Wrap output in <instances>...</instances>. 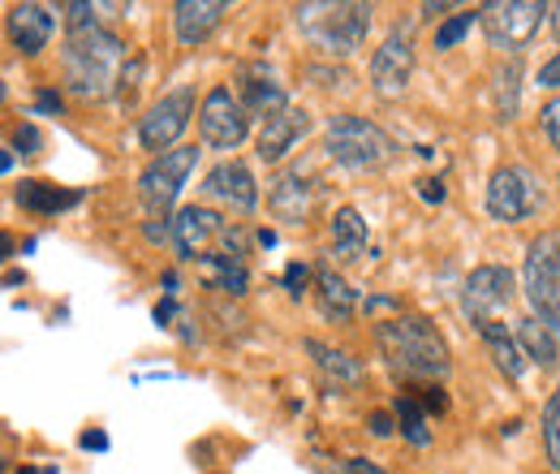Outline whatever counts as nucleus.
I'll use <instances>...</instances> for the list:
<instances>
[{
    "label": "nucleus",
    "instance_id": "f257e3e1",
    "mask_svg": "<svg viewBox=\"0 0 560 474\" xmlns=\"http://www.w3.org/2000/svg\"><path fill=\"white\" fill-rule=\"evenodd\" d=\"M66 91L78 100H108L117 95V82H121V69L130 61L126 44L117 31L108 26H95V31H82V35H66Z\"/></svg>",
    "mask_w": 560,
    "mask_h": 474
},
{
    "label": "nucleus",
    "instance_id": "f03ea898",
    "mask_svg": "<svg viewBox=\"0 0 560 474\" xmlns=\"http://www.w3.org/2000/svg\"><path fill=\"white\" fill-rule=\"evenodd\" d=\"M375 345H380L384 362L406 380H444L448 367H453L440 328L431 320H422V315L380 320L375 324Z\"/></svg>",
    "mask_w": 560,
    "mask_h": 474
},
{
    "label": "nucleus",
    "instance_id": "7ed1b4c3",
    "mask_svg": "<svg viewBox=\"0 0 560 474\" xmlns=\"http://www.w3.org/2000/svg\"><path fill=\"white\" fill-rule=\"evenodd\" d=\"M298 13V26L302 35L328 53V57H350L366 44V31H371V4L362 0H306L293 9Z\"/></svg>",
    "mask_w": 560,
    "mask_h": 474
},
{
    "label": "nucleus",
    "instance_id": "20e7f679",
    "mask_svg": "<svg viewBox=\"0 0 560 474\" xmlns=\"http://www.w3.org/2000/svg\"><path fill=\"white\" fill-rule=\"evenodd\" d=\"M328 155L350 169V173H366V169H384L393 160V138L380 126H371L366 117L353 113H337L328 122Z\"/></svg>",
    "mask_w": 560,
    "mask_h": 474
},
{
    "label": "nucleus",
    "instance_id": "39448f33",
    "mask_svg": "<svg viewBox=\"0 0 560 474\" xmlns=\"http://www.w3.org/2000/svg\"><path fill=\"white\" fill-rule=\"evenodd\" d=\"M522 285H526V298H530L535 315L560 337V233H539L526 246Z\"/></svg>",
    "mask_w": 560,
    "mask_h": 474
},
{
    "label": "nucleus",
    "instance_id": "423d86ee",
    "mask_svg": "<svg viewBox=\"0 0 560 474\" xmlns=\"http://www.w3.org/2000/svg\"><path fill=\"white\" fill-rule=\"evenodd\" d=\"M548 13H552V4H544V0H488L479 9V22L488 31L491 48L517 57L539 35V26L548 22Z\"/></svg>",
    "mask_w": 560,
    "mask_h": 474
},
{
    "label": "nucleus",
    "instance_id": "0eeeda50",
    "mask_svg": "<svg viewBox=\"0 0 560 474\" xmlns=\"http://www.w3.org/2000/svg\"><path fill=\"white\" fill-rule=\"evenodd\" d=\"M195 164H199V147H173L168 155H155V160L142 169L139 199L155 220H164V216L173 211V204L182 199V190H186Z\"/></svg>",
    "mask_w": 560,
    "mask_h": 474
},
{
    "label": "nucleus",
    "instance_id": "6e6552de",
    "mask_svg": "<svg viewBox=\"0 0 560 474\" xmlns=\"http://www.w3.org/2000/svg\"><path fill=\"white\" fill-rule=\"evenodd\" d=\"M199 135L211 151H233L250 135V113L242 108V100L229 86H211L199 104Z\"/></svg>",
    "mask_w": 560,
    "mask_h": 474
},
{
    "label": "nucleus",
    "instance_id": "1a4fd4ad",
    "mask_svg": "<svg viewBox=\"0 0 560 474\" xmlns=\"http://www.w3.org/2000/svg\"><path fill=\"white\" fill-rule=\"evenodd\" d=\"M190 117H195V86H177V91L160 95L147 108V117H139V142L155 155H168L173 142L186 135Z\"/></svg>",
    "mask_w": 560,
    "mask_h": 474
},
{
    "label": "nucleus",
    "instance_id": "9d476101",
    "mask_svg": "<svg viewBox=\"0 0 560 474\" xmlns=\"http://www.w3.org/2000/svg\"><path fill=\"white\" fill-rule=\"evenodd\" d=\"M491 220L500 224H517L526 216L539 211V186L530 177V169H495L488 182V195H483Z\"/></svg>",
    "mask_w": 560,
    "mask_h": 474
},
{
    "label": "nucleus",
    "instance_id": "9b49d317",
    "mask_svg": "<svg viewBox=\"0 0 560 474\" xmlns=\"http://www.w3.org/2000/svg\"><path fill=\"white\" fill-rule=\"evenodd\" d=\"M410 78H415V44L406 31H393L371 57V91L380 100H401Z\"/></svg>",
    "mask_w": 560,
    "mask_h": 474
},
{
    "label": "nucleus",
    "instance_id": "f8f14e48",
    "mask_svg": "<svg viewBox=\"0 0 560 474\" xmlns=\"http://www.w3.org/2000/svg\"><path fill=\"white\" fill-rule=\"evenodd\" d=\"M513 302V271L500 268V264H483V268L470 271L466 280V315L483 328L495 324V315Z\"/></svg>",
    "mask_w": 560,
    "mask_h": 474
},
{
    "label": "nucleus",
    "instance_id": "ddd939ff",
    "mask_svg": "<svg viewBox=\"0 0 560 474\" xmlns=\"http://www.w3.org/2000/svg\"><path fill=\"white\" fill-rule=\"evenodd\" d=\"M224 229H229V220H224L220 211H211V207H199V204L182 207V211H177V220H173V242H177L182 259L199 264L203 255H211V246H220Z\"/></svg>",
    "mask_w": 560,
    "mask_h": 474
},
{
    "label": "nucleus",
    "instance_id": "4468645a",
    "mask_svg": "<svg viewBox=\"0 0 560 474\" xmlns=\"http://www.w3.org/2000/svg\"><path fill=\"white\" fill-rule=\"evenodd\" d=\"M52 31H57V9L35 4V0L9 9V44H13L22 57H39V53L48 48Z\"/></svg>",
    "mask_w": 560,
    "mask_h": 474
},
{
    "label": "nucleus",
    "instance_id": "2eb2a0df",
    "mask_svg": "<svg viewBox=\"0 0 560 474\" xmlns=\"http://www.w3.org/2000/svg\"><path fill=\"white\" fill-rule=\"evenodd\" d=\"M203 195L215 204H229L233 211H255L259 207V186L242 160H224L203 177Z\"/></svg>",
    "mask_w": 560,
    "mask_h": 474
},
{
    "label": "nucleus",
    "instance_id": "dca6fc26",
    "mask_svg": "<svg viewBox=\"0 0 560 474\" xmlns=\"http://www.w3.org/2000/svg\"><path fill=\"white\" fill-rule=\"evenodd\" d=\"M315 204H319V186H315V177H306V173H298V169L280 173L272 195H268L272 216L284 220V224H306Z\"/></svg>",
    "mask_w": 560,
    "mask_h": 474
},
{
    "label": "nucleus",
    "instance_id": "f3484780",
    "mask_svg": "<svg viewBox=\"0 0 560 474\" xmlns=\"http://www.w3.org/2000/svg\"><path fill=\"white\" fill-rule=\"evenodd\" d=\"M229 4L224 0H177L173 4V31H177V44L182 48H199L208 44L211 31L224 22Z\"/></svg>",
    "mask_w": 560,
    "mask_h": 474
},
{
    "label": "nucleus",
    "instance_id": "a211bd4d",
    "mask_svg": "<svg viewBox=\"0 0 560 474\" xmlns=\"http://www.w3.org/2000/svg\"><path fill=\"white\" fill-rule=\"evenodd\" d=\"M242 108H246L250 117L272 122V117H280V113L293 108V104H289V91L272 78V69L246 66L242 69Z\"/></svg>",
    "mask_w": 560,
    "mask_h": 474
},
{
    "label": "nucleus",
    "instance_id": "6ab92c4d",
    "mask_svg": "<svg viewBox=\"0 0 560 474\" xmlns=\"http://www.w3.org/2000/svg\"><path fill=\"white\" fill-rule=\"evenodd\" d=\"M311 135V113L306 108H284L280 117L264 122V135H259V160L264 164H277L284 160L302 138Z\"/></svg>",
    "mask_w": 560,
    "mask_h": 474
},
{
    "label": "nucleus",
    "instance_id": "aec40b11",
    "mask_svg": "<svg viewBox=\"0 0 560 474\" xmlns=\"http://www.w3.org/2000/svg\"><path fill=\"white\" fill-rule=\"evenodd\" d=\"M302 349L315 358V367L332 380V384H341V389H358L362 380H366V367L353 358V354H346V349H337V345H328V340L319 337H306L302 340Z\"/></svg>",
    "mask_w": 560,
    "mask_h": 474
},
{
    "label": "nucleus",
    "instance_id": "412c9836",
    "mask_svg": "<svg viewBox=\"0 0 560 474\" xmlns=\"http://www.w3.org/2000/svg\"><path fill=\"white\" fill-rule=\"evenodd\" d=\"M82 199H86L82 190H61V186H48V182H35V177L18 182V204L31 216H61V211L78 207Z\"/></svg>",
    "mask_w": 560,
    "mask_h": 474
},
{
    "label": "nucleus",
    "instance_id": "4be33fe9",
    "mask_svg": "<svg viewBox=\"0 0 560 474\" xmlns=\"http://www.w3.org/2000/svg\"><path fill=\"white\" fill-rule=\"evenodd\" d=\"M315 293H319V311L332 324H350L358 311V293L346 285V276H337L332 268H315Z\"/></svg>",
    "mask_w": 560,
    "mask_h": 474
},
{
    "label": "nucleus",
    "instance_id": "5701e85b",
    "mask_svg": "<svg viewBox=\"0 0 560 474\" xmlns=\"http://www.w3.org/2000/svg\"><path fill=\"white\" fill-rule=\"evenodd\" d=\"M199 271H203V280H208L211 289H220V293H229V298H242L246 285H250L246 259H233V255H224V251L203 255V259H199Z\"/></svg>",
    "mask_w": 560,
    "mask_h": 474
},
{
    "label": "nucleus",
    "instance_id": "b1692460",
    "mask_svg": "<svg viewBox=\"0 0 560 474\" xmlns=\"http://www.w3.org/2000/svg\"><path fill=\"white\" fill-rule=\"evenodd\" d=\"M362 251H366V220L353 207H341L332 216V255L341 264H353V259H362Z\"/></svg>",
    "mask_w": 560,
    "mask_h": 474
},
{
    "label": "nucleus",
    "instance_id": "393cba45",
    "mask_svg": "<svg viewBox=\"0 0 560 474\" xmlns=\"http://www.w3.org/2000/svg\"><path fill=\"white\" fill-rule=\"evenodd\" d=\"M517 345H522V354H526L530 362H539V367H552V362H557V333H552L539 315H530V320L517 324Z\"/></svg>",
    "mask_w": 560,
    "mask_h": 474
},
{
    "label": "nucleus",
    "instance_id": "a878e982",
    "mask_svg": "<svg viewBox=\"0 0 560 474\" xmlns=\"http://www.w3.org/2000/svg\"><path fill=\"white\" fill-rule=\"evenodd\" d=\"M479 333H483V340H488L491 362H495V367H500L509 380H522V371H526V354H522V345L509 337L500 324H483Z\"/></svg>",
    "mask_w": 560,
    "mask_h": 474
},
{
    "label": "nucleus",
    "instance_id": "bb28decb",
    "mask_svg": "<svg viewBox=\"0 0 560 474\" xmlns=\"http://www.w3.org/2000/svg\"><path fill=\"white\" fill-rule=\"evenodd\" d=\"M393 414H397V431L415 444V449H427L431 444V423H427V406H422L415 393H401L393 402Z\"/></svg>",
    "mask_w": 560,
    "mask_h": 474
},
{
    "label": "nucleus",
    "instance_id": "cd10ccee",
    "mask_svg": "<svg viewBox=\"0 0 560 474\" xmlns=\"http://www.w3.org/2000/svg\"><path fill=\"white\" fill-rule=\"evenodd\" d=\"M495 108H500V122L517 117V61L495 69Z\"/></svg>",
    "mask_w": 560,
    "mask_h": 474
},
{
    "label": "nucleus",
    "instance_id": "c85d7f7f",
    "mask_svg": "<svg viewBox=\"0 0 560 474\" xmlns=\"http://www.w3.org/2000/svg\"><path fill=\"white\" fill-rule=\"evenodd\" d=\"M544 449H548V466L552 471H560V384L557 393L548 397V406H544Z\"/></svg>",
    "mask_w": 560,
    "mask_h": 474
},
{
    "label": "nucleus",
    "instance_id": "c756f323",
    "mask_svg": "<svg viewBox=\"0 0 560 474\" xmlns=\"http://www.w3.org/2000/svg\"><path fill=\"white\" fill-rule=\"evenodd\" d=\"M479 22V13H453L440 31H435V48H457L466 35H470V26Z\"/></svg>",
    "mask_w": 560,
    "mask_h": 474
},
{
    "label": "nucleus",
    "instance_id": "7c9ffc66",
    "mask_svg": "<svg viewBox=\"0 0 560 474\" xmlns=\"http://www.w3.org/2000/svg\"><path fill=\"white\" fill-rule=\"evenodd\" d=\"M142 69H147V57H142V53H130V61L121 69V82H117V95H121L126 104L135 100V91L142 86Z\"/></svg>",
    "mask_w": 560,
    "mask_h": 474
},
{
    "label": "nucleus",
    "instance_id": "2f4dec72",
    "mask_svg": "<svg viewBox=\"0 0 560 474\" xmlns=\"http://www.w3.org/2000/svg\"><path fill=\"white\" fill-rule=\"evenodd\" d=\"M311 276H315V271L306 268V264H289L284 276H280V285H284V293H289V298H302V293L311 289Z\"/></svg>",
    "mask_w": 560,
    "mask_h": 474
},
{
    "label": "nucleus",
    "instance_id": "473e14b6",
    "mask_svg": "<svg viewBox=\"0 0 560 474\" xmlns=\"http://www.w3.org/2000/svg\"><path fill=\"white\" fill-rule=\"evenodd\" d=\"M539 122H544V135H548V142L557 147V155H560V95H552V100L539 108Z\"/></svg>",
    "mask_w": 560,
    "mask_h": 474
},
{
    "label": "nucleus",
    "instance_id": "72a5a7b5",
    "mask_svg": "<svg viewBox=\"0 0 560 474\" xmlns=\"http://www.w3.org/2000/svg\"><path fill=\"white\" fill-rule=\"evenodd\" d=\"M39 147H44V135H39L31 122H22V126L13 130V151H22V155H39Z\"/></svg>",
    "mask_w": 560,
    "mask_h": 474
},
{
    "label": "nucleus",
    "instance_id": "f704fd0d",
    "mask_svg": "<svg viewBox=\"0 0 560 474\" xmlns=\"http://www.w3.org/2000/svg\"><path fill=\"white\" fill-rule=\"evenodd\" d=\"M61 108H66V95H61V91H52V86H39V91H35V113L57 117Z\"/></svg>",
    "mask_w": 560,
    "mask_h": 474
},
{
    "label": "nucleus",
    "instance_id": "c9c22d12",
    "mask_svg": "<svg viewBox=\"0 0 560 474\" xmlns=\"http://www.w3.org/2000/svg\"><path fill=\"white\" fill-rule=\"evenodd\" d=\"M306 78H315V86H350V73L346 69H328V66H311Z\"/></svg>",
    "mask_w": 560,
    "mask_h": 474
},
{
    "label": "nucleus",
    "instance_id": "e433bc0d",
    "mask_svg": "<svg viewBox=\"0 0 560 474\" xmlns=\"http://www.w3.org/2000/svg\"><path fill=\"white\" fill-rule=\"evenodd\" d=\"M324 474H388V471H380V466L366 462V458H346V462H332Z\"/></svg>",
    "mask_w": 560,
    "mask_h": 474
},
{
    "label": "nucleus",
    "instance_id": "4c0bfd02",
    "mask_svg": "<svg viewBox=\"0 0 560 474\" xmlns=\"http://www.w3.org/2000/svg\"><path fill=\"white\" fill-rule=\"evenodd\" d=\"M366 427H371V436H375V440H388V436L397 431V418H393V414H384V409H371V414H366Z\"/></svg>",
    "mask_w": 560,
    "mask_h": 474
},
{
    "label": "nucleus",
    "instance_id": "58836bf2",
    "mask_svg": "<svg viewBox=\"0 0 560 474\" xmlns=\"http://www.w3.org/2000/svg\"><path fill=\"white\" fill-rule=\"evenodd\" d=\"M419 195L427 199V204H444V195H448V190H444V182H440V177H422Z\"/></svg>",
    "mask_w": 560,
    "mask_h": 474
},
{
    "label": "nucleus",
    "instance_id": "ea45409f",
    "mask_svg": "<svg viewBox=\"0 0 560 474\" xmlns=\"http://www.w3.org/2000/svg\"><path fill=\"white\" fill-rule=\"evenodd\" d=\"M539 86H552V91L560 95V53L548 61V66L539 69Z\"/></svg>",
    "mask_w": 560,
    "mask_h": 474
},
{
    "label": "nucleus",
    "instance_id": "a19ab883",
    "mask_svg": "<svg viewBox=\"0 0 560 474\" xmlns=\"http://www.w3.org/2000/svg\"><path fill=\"white\" fill-rule=\"evenodd\" d=\"M86 453H108V436L104 431H82V440H78Z\"/></svg>",
    "mask_w": 560,
    "mask_h": 474
},
{
    "label": "nucleus",
    "instance_id": "79ce46f5",
    "mask_svg": "<svg viewBox=\"0 0 560 474\" xmlns=\"http://www.w3.org/2000/svg\"><path fill=\"white\" fill-rule=\"evenodd\" d=\"M422 406L427 409H435V414H440V409L448 406V397H444V389H435V384H427V389H422V397H419Z\"/></svg>",
    "mask_w": 560,
    "mask_h": 474
},
{
    "label": "nucleus",
    "instance_id": "37998d69",
    "mask_svg": "<svg viewBox=\"0 0 560 474\" xmlns=\"http://www.w3.org/2000/svg\"><path fill=\"white\" fill-rule=\"evenodd\" d=\"M173 315H177V298H164V302L155 307V324H160V328H168V320H173Z\"/></svg>",
    "mask_w": 560,
    "mask_h": 474
},
{
    "label": "nucleus",
    "instance_id": "c03bdc74",
    "mask_svg": "<svg viewBox=\"0 0 560 474\" xmlns=\"http://www.w3.org/2000/svg\"><path fill=\"white\" fill-rule=\"evenodd\" d=\"M366 311L375 315V311H401V302L397 298H366Z\"/></svg>",
    "mask_w": 560,
    "mask_h": 474
},
{
    "label": "nucleus",
    "instance_id": "a18cd8bd",
    "mask_svg": "<svg viewBox=\"0 0 560 474\" xmlns=\"http://www.w3.org/2000/svg\"><path fill=\"white\" fill-rule=\"evenodd\" d=\"M142 233H147V242H164V238H168V224H155V220H151Z\"/></svg>",
    "mask_w": 560,
    "mask_h": 474
},
{
    "label": "nucleus",
    "instance_id": "49530a36",
    "mask_svg": "<svg viewBox=\"0 0 560 474\" xmlns=\"http://www.w3.org/2000/svg\"><path fill=\"white\" fill-rule=\"evenodd\" d=\"M453 4L448 0H440V4H422V18H440V13H448Z\"/></svg>",
    "mask_w": 560,
    "mask_h": 474
},
{
    "label": "nucleus",
    "instance_id": "de8ad7c7",
    "mask_svg": "<svg viewBox=\"0 0 560 474\" xmlns=\"http://www.w3.org/2000/svg\"><path fill=\"white\" fill-rule=\"evenodd\" d=\"M255 242H259V246H277V233H272V229H259Z\"/></svg>",
    "mask_w": 560,
    "mask_h": 474
},
{
    "label": "nucleus",
    "instance_id": "09e8293b",
    "mask_svg": "<svg viewBox=\"0 0 560 474\" xmlns=\"http://www.w3.org/2000/svg\"><path fill=\"white\" fill-rule=\"evenodd\" d=\"M552 31H557V39H560V4H552Z\"/></svg>",
    "mask_w": 560,
    "mask_h": 474
},
{
    "label": "nucleus",
    "instance_id": "8fccbe9b",
    "mask_svg": "<svg viewBox=\"0 0 560 474\" xmlns=\"http://www.w3.org/2000/svg\"><path fill=\"white\" fill-rule=\"evenodd\" d=\"M18 474H44V471H31V466H22V471H18Z\"/></svg>",
    "mask_w": 560,
    "mask_h": 474
}]
</instances>
